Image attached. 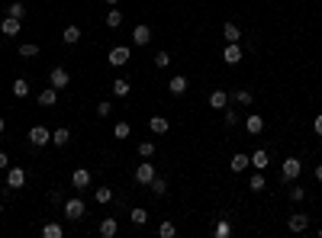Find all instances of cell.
Returning <instances> with one entry per match:
<instances>
[{"instance_id": "5b68a950", "label": "cell", "mask_w": 322, "mask_h": 238, "mask_svg": "<svg viewBox=\"0 0 322 238\" xmlns=\"http://www.w3.org/2000/svg\"><path fill=\"white\" fill-rule=\"evenodd\" d=\"M26 183V171L23 167H6V187L10 190H23Z\"/></svg>"}, {"instance_id": "2e32d148", "label": "cell", "mask_w": 322, "mask_h": 238, "mask_svg": "<svg viewBox=\"0 0 322 238\" xmlns=\"http://www.w3.org/2000/svg\"><path fill=\"white\" fill-rule=\"evenodd\" d=\"M222 58H225V65H238V61H242V49H238V42H229V45H225Z\"/></svg>"}, {"instance_id": "83f0119b", "label": "cell", "mask_w": 322, "mask_h": 238, "mask_svg": "<svg viewBox=\"0 0 322 238\" xmlns=\"http://www.w3.org/2000/svg\"><path fill=\"white\" fill-rule=\"evenodd\" d=\"M61 235H65V229L58 222H45L42 226V238H61Z\"/></svg>"}, {"instance_id": "74e56055", "label": "cell", "mask_w": 322, "mask_h": 238, "mask_svg": "<svg viewBox=\"0 0 322 238\" xmlns=\"http://www.w3.org/2000/svg\"><path fill=\"white\" fill-rule=\"evenodd\" d=\"M94 200H97V203H109V200H113V190H109V187H100L97 193H94Z\"/></svg>"}, {"instance_id": "e0dca14e", "label": "cell", "mask_w": 322, "mask_h": 238, "mask_svg": "<svg viewBox=\"0 0 322 238\" xmlns=\"http://www.w3.org/2000/svg\"><path fill=\"white\" fill-rule=\"evenodd\" d=\"M55 103H58V90H55V87H45V90L39 93V106L49 110V106H55Z\"/></svg>"}, {"instance_id": "7dc6e473", "label": "cell", "mask_w": 322, "mask_h": 238, "mask_svg": "<svg viewBox=\"0 0 322 238\" xmlns=\"http://www.w3.org/2000/svg\"><path fill=\"white\" fill-rule=\"evenodd\" d=\"M3 129H6V122H3V116H0V135H3Z\"/></svg>"}, {"instance_id": "ee69618b", "label": "cell", "mask_w": 322, "mask_h": 238, "mask_svg": "<svg viewBox=\"0 0 322 238\" xmlns=\"http://www.w3.org/2000/svg\"><path fill=\"white\" fill-rule=\"evenodd\" d=\"M313 129H316V135H319V139H322V113H319V116H316V122H313Z\"/></svg>"}, {"instance_id": "7a4b0ae2", "label": "cell", "mask_w": 322, "mask_h": 238, "mask_svg": "<svg viewBox=\"0 0 322 238\" xmlns=\"http://www.w3.org/2000/svg\"><path fill=\"white\" fill-rule=\"evenodd\" d=\"M300 171H303V161H300V158H287L284 164H280V177H284L287 183L297 180V177H300Z\"/></svg>"}, {"instance_id": "5bb4252c", "label": "cell", "mask_w": 322, "mask_h": 238, "mask_svg": "<svg viewBox=\"0 0 322 238\" xmlns=\"http://www.w3.org/2000/svg\"><path fill=\"white\" fill-rule=\"evenodd\" d=\"M61 42H65V45H78L81 42V26H65V32H61Z\"/></svg>"}, {"instance_id": "484cf974", "label": "cell", "mask_w": 322, "mask_h": 238, "mask_svg": "<svg viewBox=\"0 0 322 238\" xmlns=\"http://www.w3.org/2000/svg\"><path fill=\"white\" fill-rule=\"evenodd\" d=\"M119 26H122V10L109 6V13H107V29H119Z\"/></svg>"}, {"instance_id": "277c9868", "label": "cell", "mask_w": 322, "mask_h": 238, "mask_svg": "<svg viewBox=\"0 0 322 238\" xmlns=\"http://www.w3.org/2000/svg\"><path fill=\"white\" fill-rule=\"evenodd\" d=\"M29 142H32V148H42V145H49V142H52V132L45 126H32L29 129Z\"/></svg>"}, {"instance_id": "9c48e42d", "label": "cell", "mask_w": 322, "mask_h": 238, "mask_svg": "<svg viewBox=\"0 0 322 238\" xmlns=\"http://www.w3.org/2000/svg\"><path fill=\"white\" fill-rule=\"evenodd\" d=\"M129 61V49L126 45H116V49H109V65L113 68H122Z\"/></svg>"}, {"instance_id": "4dcf8cb0", "label": "cell", "mask_w": 322, "mask_h": 238, "mask_svg": "<svg viewBox=\"0 0 322 238\" xmlns=\"http://www.w3.org/2000/svg\"><path fill=\"white\" fill-rule=\"evenodd\" d=\"M248 190H255V193H261V190H264V171H255V174H251Z\"/></svg>"}, {"instance_id": "7bdbcfd3", "label": "cell", "mask_w": 322, "mask_h": 238, "mask_svg": "<svg viewBox=\"0 0 322 238\" xmlns=\"http://www.w3.org/2000/svg\"><path fill=\"white\" fill-rule=\"evenodd\" d=\"M49 203H61V190H49Z\"/></svg>"}, {"instance_id": "8992f818", "label": "cell", "mask_w": 322, "mask_h": 238, "mask_svg": "<svg viewBox=\"0 0 322 238\" xmlns=\"http://www.w3.org/2000/svg\"><path fill=\"white\" fill-rule=\"evenodd\" d=\"M287 226H290V232H306L310 229V216L306 213H290V219H287Z\"/></svg>"}, {"instance_id": "ab89813d", "label": "cell", "mask_w": 322, "mask_h": 238, "mask_svg": "<svg viewBox=\"0 0 322 238\" xmlns=\"http://www.w3.org/2000/svg\"><path fill=\"white\" fill-rule=\"evenodd\" d=\"M229 232H232V226H229L225 219H222V222H219V226L213 229V235H216V238H229Z\"/></svg>"}, {"instance_id": "d590c367", "label": "cell", "mask_w": 322, "mask_h": 238, "mask_svg": "<svg viewBox=\"0 0 322 238\" xmlns=\"http://www.w3.org/2000/svg\"><path fill=\"white\" fill-rule=\"evenodd\" d=\"M129 132H132V126H129V122H116V129H113L116 139H129Z\"/></svg>"}, {"instance_id": "f546056e", "label": "cell", "mask_w": 322, "mask_h": 238, "mask_svg": "<svg viewBox=\"0 0 322 238\" xmlns=\"http://www.w3.org/2000/svg\"><path fill=\"white\" fill-rule=\"evenodd\" d=\"M129 219H132V226H145V222H148V209L135 206L132 213H129Z\"/></svg>"}, {"instance_id": "7402d4cb", "label": "cell", "mask_w": 322, "mask_h": 238, "mask_svg": "<svg viewBox=\"0 0 322 238\" xmlns=\"http://www.w3.org/2000/svg\"><path fill=\"white\" fill-rule=\"evenodd\" d=\"M268 164H271V158H268V152H255L251 155V167H255V171H268Z\"/></svg>"}, {"instance_id": "bcb514c9", "label": "cell", "mask_w": 322, "mask_h": 238, "mask_svg": "<svg viewBox=\"0 0 322 238\" xmlns=\"http://www.w3.org/2000/svg\"><path fill=\"white\" fill-rule=\"evenodd\" d=\"M316 180H322V164H316Z\"/></svg>"}, {"instance_id": "8d00e7d4", "label": "cell", "mask_w": 322, "mask_h": 238, "mask_svg": "<svg viewBox=\"0 0 322 238\" xmlns=\"http://www.w3.org/2000/svg\"><path fill=\"white\" fill-rule=\"evenodd\" d=\"M155 68H158V71L171 68V55H168V52H158V55H155Z\"/></svg>"}, {"instance_id": "6da1fadb", "label": "cell", "mask_w": 322, "mask_h": 238, "mask_svg": "<svg viewBox=\"0 0 322 238\" xmlns=\"http://www.w3.org/2000/svg\"><path fill=\"white\" fill-rule=\"evenodd\" d=\"M65 216L71 222H81L87 216V209H84V200H78V196H71V200H65Z\"/></svg>"}, {"instance_id": "ffe728a7", "label": "cell", "mask_w": 322, "mask_h": 238, "mask_svg": "<svg viewBox=\"0 0 322 238\" xmlns=\"http://www.w3.org/2000/svg\"><path fill=\"white\" fill-rule=\"evenodd\" d=\"M116 232H119V222H116L113 216H107V219L100 222V235H104V238H113Z\"/></svg>"}, {"instance_id": "44dd1931", "label": "cell", "mask_w": 322, "mask_h": 238, "mask_svg": "<svg viewBox=\"0 0 322 238\" xmlns=\"http://www.w3.org/2000/svg\"><path fill=\"white\" fill-rule=\"evenodd\" d=\"M229 100H232L235 106H251V100H255V97H251V90H232Z\"/></svg>"}, {"instance_id": "7c38bea8", "label": "cell", "mask_w": 322, "mask_h": 238, "mask_svg": "<svg viewBox=\"0 0 322 238\" xmlns=\"http://www.w3.org/2000/svg\"><path fill=\"white\" fill-rule=\"evenodd\" d=\"M132 42H135V45H148V42H152V29H148L145 23H139V26L132 29Z\"/></svg>"}, {"instance_id": "52a82bcc", "label": "cell", "mask_w": 322, "mask_h": 238, "mask_svg": "<svg viewBox=\"0 0 322 238\" xmlns=\"http://www.w3.org/2000/svg\"><path fill=\"white\" fill-rule=\"evenodd\" d=\"M91 180H94V174L87 171V167H78V171L71 174V183H74V190H87V187H91Z\"/></svg>"}, {"instance_id": "ba28073f", "label": "cell", "mask_w": 322, "mask_h": 238, "mask_svg": "<svg viewBox=\"0 0 322 238\" xmlns=\"http://www.w3.org/2000/svg\"><path fill=\"white\" fill-rule=\"evenodd\" d=\"M245 167H251V155H242V152H238V155H232L229 171H232V174H242Z\"/></svg>"}, {"instance_id": "f1b7e54d", "label": "cell", "mask_w": 322, "mask_h": 238, "mask_svg": "<svg viewBox=\"0 0 322 238\" xmlns=\"http://www.w3.org/2000/svg\"><path fill=\"white\" fill-rule=\"evenodd\" d=\"M13 97H29V80H26V78L13 80Z\"/></svg>"}, {"instance_id": "681fc988", "label": "cell", "mask_w": 322, "mask_h": 238, "mask_svg": "<svg viewBox=\"0 0 322 238\" xmlns=\"http://www.w3.org/2000/svg\"><path fill=\"white\" fill-rule=\"evenodd\" d=\"M319 238H322V229H319Z\"/></svg>"}, {"instance_id": "4316f807", "label": "cell", "mask_w": 322, "mask_h": 238, "mask_svg": "<svg viewBox=\"0 0 322 238\" xmlns=\"http://www.w3.org/2000/svg\"><path fill=\"white\" fill-rule=\"evenodd\" d=\"M148 190H152L155 196H164V193H168V180L155 174V177H152V183H148Z\"/></svg>"}, {"instance_id": "e575fe53", "label": "cell", "mask_w": 322, "mask_h": 238, "mask_svg": "<svg viewBox=\"0 0 322 238\" xmlns=\"http://www.w3.org/2000/svg\"><path fill=\"white\" fill-rule=\"evenodd\" d=\"M152 155H155V142H139V158H152Z\"/></svg>"}, {"instance_id": "4fadbf2b", "label": "cell", "mask_w": 322, "mask_h": 238, "mask_svg": "<svg viewBox=\"0 0 322 238\" xmlns=\"http://www.w3.org/2000/svg\"><path fill=\"white\" fill-rule=\"evenodd\" d=\"M245 129H248V135H261V132H264V116L251 113V116L245 119Z\"/></svg>"}, {"instance_id": "c3c4849f", "label": "cell", "mask_w": 322, "mask_h": 238, "mask_svg": "<svg viewBox=\"0 0 322 238\" xmlns=\"http://www.w3.org/2000/svg\"><path fill=\"white\" fill-rule=\"evenodd\" d=\"M104 3H107V6H116V3H119V0H104Z\"/></svg>"}, {"instance_id": "9a60e30c", "label": "cell", "mask_w": 322, "mask_h": 238, "mask_svg": "<svg viewBox=\"0 0 322 238\" xmlns=\"http://www.w3.org/2000/svg\"><path fill=\"white\" fill-rule=\"evenodd\" d=\"M68 142H71V129H68V126H58V129H55V132H52V145L65 148Z\"/></svg>"}, {"instance_id": "b9f144b4", "label": "cell", "mask_w": 322, "mask_h": 238, "mask_svg": "<svg viewBox=\"0 0 322 238\" xmlns=\"http://www.w3.org/2000/svg\"><path fill=\"white\" fill-rule=\"evenodd\" d=\"M303 196H306V187H290V200H303Z\"/></svg>"}, {"instance_id": "603a6c76", "label": "cell", "mask_w": 322, "mask_h": 238, "mask_svg": "<svg viewBox=\"0 0 322 238\" xmlns=\"http://www.w3.org/2000/svg\"><path fill=\"white\" fill-rule=\"evenodd\" d=\"M148 129H152L155 135H164V132L171 129V122L164 119V116H152V119H148Z\"/></svg>"}, {"instance_id": "836d02e7", "label": "cell", "mask_w": 322, "mask_h": 238, "mask_svg": "<svg viewBox=\"0 0 322 238\" xmlns=\"http://www.w3.org/2000/svg\"><path fill=\"white\" fill-rule=\"evenodd\" d=\"M19 55H23V58H36L39 55V45L36 42H23V45H19Z\"/></svg>"}, {"instance_id": "f907efd6", "label": "cell", "mask_w": 322, "mask_h": 238, "mask_svg": "<svg viewBox=\"0 0 322 238\" xmlns=\"http://www.w3.org/2000/svg\"><path fill=\"white\" fill-rule=\"evenodd\" d=\"M0 209H3V206H0Z\"/></svg>"}, {"instance_id": "8fae6325", "label": "cell", "mask_w": 322, "mask_h": 238, "mask_svg": "<svg viewBox=\"0 0 322 238\" xmlns=\"http://www.w3.org/2000/svg\"><path fill=\"white\" fill-rule=\"evenodd\" d=\"M168 90L174 93V97H184V93H187V78H184V74H174V78L168 80Z\"/></svg>"}, {"instance_id": "ac0fdd59", "label": "cell", "mask_w": 322, "mask_h": 238, "mask_svg": "<svg viewBox=\"0 0 322 238\" xmlns=\"http://www.w3.org/2000/svg\"><path fill=\"white\" fill-rule=\"evenodd\" d=\"M0 32H3L6 39H10V36H19V19H13V16H3V23H0Z\"/></svg>"}, {"instance_id": "60d3db41", "label": "cell", "mask_w": 322, "mask_h": 238, "mask_svg": "<svg viewBox=\"0 0 322 238\" xmlns=\"http://www.w3.org/2000/svg\"><path fill=\"white\" fill-rule=\"evenodd\" d=\"M222 122H225V126H229V129H235V126H238V113H235V110H225Z\"/></svg>"}, {"instance_id": "1f68e13d", "label": "cell", "mask_w": 322, "mask_h": 238, "mask_svg": "<svg viewBox=\"0 0 322 238\" xmlns=\"http://www.w3.org/2000/svg\"><path fill=\"white\" fill-rule=\"evenodd\" d=\"M6 16H13V19H23V16H26V6L19 3V0H13V3L6 6Z\"/></svg>"}, {"instance_id": "d6a6232c", "label": "cell", "mask_w": 322, "mask_h": 238, "mask_svg": "<svg viewBox=\"0 0 322 238\" xmlns=\"http://www.w3.org/2000/svg\"><path fill=\"white\" fill-rule=\"evenodd\" d=\"M174 235H177L174 222H161V226H158V238H174Z\"/></svg>"}, {"instance_id": "cb8c5ba5", "label": "cell", "mask_w": 322, "mask_h": 238, "mask_svg": "<svg viewBox=\"0 0 322 238\" xmlns=\"http://www.w3.org/2000/svg\"><path fill=\"white\" fill-rule=\"evenodd\" d=\"M222 39L225 42H238V39H242V29H238L235 23H225L222 26Z\"/></svg>"}, {"instance_id": "f6af8a7d", "label": "cell", "mask_w": 322, "mask_h": 238, "mask_svg": "<svg viewBox=\"0 0 322 238\" xmlns=\"http://www.w3.org/2000/svg\"><path fill=\"white\" fill-rule=\"evenodd\" d=\"M10 167V161H6V152H0V171H6Z\"/></svg>"}, {"instance_id": "f35d334b", "label": "cell", "mask_w": 322, "mask_h": 238, "mask_svg": "<svg viewBox=\"0 0 322 238\" xmlns=\"http://www.w3.org/2000/svg\"><path fill=\"white\" fill-rule=\"evenodd\" d=\"M109 113H113V103H109V100H100V103H97V116H100V119H107Z\"/></svg>"}, {"instance_id": "3957f363", "label": "cell", "mask_w": 322, "mask_h": 238, "mask_svg": "<svg viewBox=\"0 0 322 238\" xmlns=\"http://www.w3.org/2000/svg\"><path fill=\"white\" fill-rule=\"evenodd\" d=\"M49 84L55 87V90H65V87L68 84H71V74H68V68H52V71H49Z\"/></svg>"}, {"instance_id": "30bf717a", "label": "cell", "mask_w": 322, "mask_h": 238, "mask_svg": "<svg viewBox=\"0 0 322 238\" xmlns=\"http://www.w3.org/2000/svg\"><path fill=\"white\" fill-rule=\"evenodd\" d=\"M155 177V164H139L135 167V183H142V187H148Z\"/></svg>"}, {"instance_id": "d6986e66", "label": "cell", "mask_w": 322, "mask_h": 238, "mask_svg": "<svg viewBox=\"0 0 322 238\" xmlns=\"http://www.w3.org/2000/svg\"><path fill=\"white\" fill-rule=\"evenodd\" d=\"M210 106H213V110H225V106H229V93L225 90H213L210 93Z\"/></svg>"}, {"instance_id": "d4e9b609", "label": "cell", "mask_w": 322, "mask_h": 238, "mask_svg": "<svg viewBox=\"0 0 322 238\" xmlns=\"http://www.w3.org/2000/svg\"><path fill=\"white\" fill-rule=\"evenodd\" d=\"M109 87H113V97H129V90H132L126 78H116V80H113V84H109Z\"/></svg>"}]
</instances>
